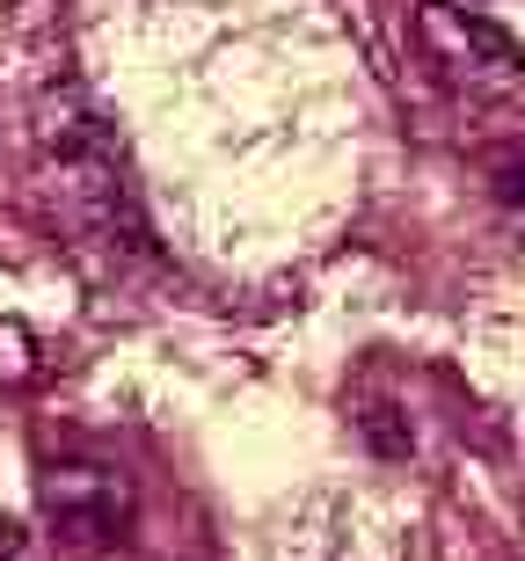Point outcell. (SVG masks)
<instances>
[{
    "mask_svg": "<svg viewBox=\"0 0 525 561\" xmlns=\"http://www.w3.org/2000/svg\"><path fill=\"white\" fill-rule=\"evenodd\" d=\"M423 44H431L453 73H489V81H511V73H518V44H511L497 22H482L475 8L431 0V8H423Z\"/></svg>",
    "mask_w": 525,
    "mask_h": 561,
    "instance_id": "cell-1",
    "label": "cell"
},
{
    "mask_svg": "<svg viewBox=\"0 0 525 561\" xmlns=\"http://www.w3.org/2000/svg\"><path fill=\"white\" fill-rule=\"evenodd\" d=\"M44 511L73 540H103L125 525V481L103 467H59V474H44Z\"/></svg>",
    "mask_w": 525,
    "mask_h": 561,
    "instance_id": "cell-2",
    "label": "cell"
},
{
    "mask_svg": "<svg viewBox=\"0 0 525 561\" xmlns=\"http://www.w3.org/2000/svg\"><path fill=\"white\" fill-rule=\"evenodd\" d=\"M497 197H504V205H525V161L497 168Z\"/></svg>",
    "mask_w": 525,
    "mask_h": 561,
    "instance_id": "cell-3",
    "label": "cell"
},
{
    "mask_svg": "<svg viewBox=\"0 0 525 561\" xmlns=\"http://www.w3.org/2000/svg\"><path fill=\"white\" fill-rule=\"evenodd\" d=\"M15 547H22V533H15V518L0 511V561H15Z\"/></svg>",
    "mask_w": 525,
    "mask_h": 561,
    "instance_id": "cell-4",
    "label": "cell"
},
{
    "mask_svg": "<svg viewBox=\"0 0 525 561\" xmlns=\"http://www.w3.org/2000/svg\"><path fill=\"white\" fill-rule=\"evenodd\" d=\"M460 8H475V0H460Z\"/></svg>",
    "mask_w": 525,
    "mask_h": 561,
    "instance_id": "cell-5",
    "label": "cell"
}]
</instances>
